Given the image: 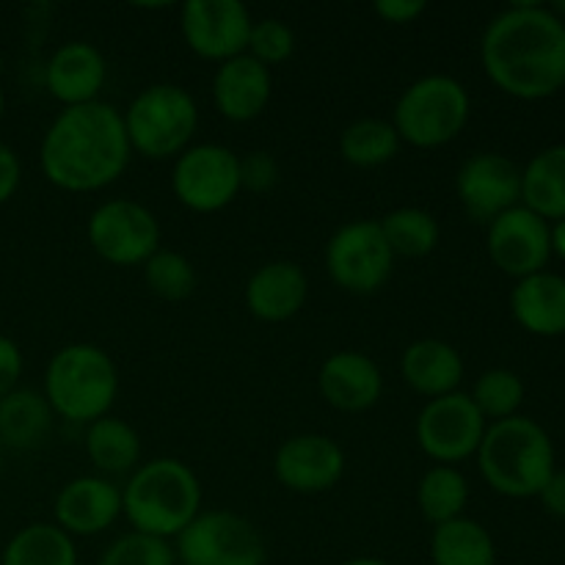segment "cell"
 Here are the masks:
<instances>
[{"instance_id":"1","label":"cell","mask_w":565,"mask_h":565,"mask_svg":"<svg viewBox=\"0 0 565 565\" xmlns=\"http://www.w3.org/2000/svg\"><path fill=\"white\" fill-rule=\"evenodd\" d=\"M480 64L508 97H555L565 86V22L550 6H508L480 36Z\"/></svg>"},{"instance_id":"2","label":"cell","mask_w":565,"mask_h":565,"mask_svg":"<svg viewBox=\"0 0 565 565\" xmlns=\"http://www.w3.org/2000/svg\"><path fill=\"white\" fill-rule=\"evenodd\" d=\"M130 158L121 110L103 99L61 108L39 143L44 180L66 193H97L114 185Z\"/></svg>"},{"instance_id":"3","label":"cell","mask_w":565,"mask_h":565,"mask_svg":"<svg viewBox=\"0 0 565 565\" xmlns=\"http://www.w3.org/2000/svg\"><path fill=\"white\" fill-rule=\"evenodd\" d=\"M202 513V483L180 458H152L127 478L121 516L132 533L174 541Z\"/></svg>"},{"instance_id":"4","label":"cell","mask_w":565,"mask_h":565,"mask_svg":"<svg viewBox=\"0 0 565 565\" xmlns=\"http://www.w3.org/2000/svg\"><path fill=\"white\" fill-rule=\"evenodd\" d=\"M475 458L486 486L511 500L539 497L546 480L557 472L550 434L522 414L489 423Z\"/></svg>"},{"instance_id":"5","label":"cell","mask_w":565,"mask_h":565,"mask_svg":"<svg viewBox=\"0 0 565 565\" xmlns=\"http://www.w3.org/2000/svg\"><path fill=\"white\" fill-rule=\"evenodd\" d=\"M42 395L53 414L72 425L108 417L119 395V370L110 353L94 342H70L50 356Z\"/></svg>"},{"instance_id":"6","label":"cell","mask_w":565,"mask_h":565,"mask_svg":"<svg viewBox=\"0 0 565 565\" xmlns=\"http://www.w3.org/2000/svg\"><path fill=\"white\" fill-rule=\"evenodd\" d=\"M121 119L132 154L171 160L193 143L199 130V105L180 83H152L130 99Z\"/></svg>"},{"instance_id":"7","label":"cell","mask_w":565,"mask_h":565,"mask_svg":"<svg viewBox=\"0 0 565 565\" xmlns=\"http://www.w3.org/2000/svg\"><path fill=\"white\" fill-rule=\"evenodd\" d=\"M472 114L467 86L452 75H425L408 83L392 110V127L414 149H439L456 141Z\"/></svg>"},{"instance_id":"8","label":"cell","mask_w":565,"mask_h":565,"mask_svg":"<svg viewBox=\"0 0 565 565\" xmlns=\"http://www.w3.org/2000/svg\"><path fill=\"white\" fill-rule=\"evenodd\" d=\"M326 274L351 296H373L390 281L395 254L379 221L356 218L342 224L323 248Z\"/></svg>"},{"instance_id":"9","label":"cell","mask_w":565,"mask_h":565,"mask_svg":"<svg viewBox=\"0 0 565 565\" xmlns=\"http://www.w3.org/2000/svg\"><path fill=\"white\" fill-rule=\"evenodd\" d=\"M88 246L114 268L143 265L160 248L158 215L136 199H108L86 221Z\"/></svg>"},{"instance_id":"10","label":"cell","mask_w":565,"mask_h":565,"mask_svg":"<svg viewBox=\"0 0 565 565\" xmlns=\"http://www.w3.org/2000/svg\"><path fill=\"white\" fill-rule=\"evenodd\" d=\"M171 546L177 565H265L263 533L232 511H202Z\"/></svg>"},{"instance_id":"11","label":"cell","mask_w":565,"mask_h":565,"mask_svg":"<svg viewBox=\"0 0 565 565\" xmlns=\"http://www.w3.org/2000/svg\"><path fill=\"white\" fill-rule=\"evenodd\" d=\"M171 191L191 213H221L243 191L241 158L224 143H191L171 166Z\"/></svg>"},{"instance_id":"12","label":"cell","mask_w":565,"mask_h":565,"mask_svg":"<svg viewBox=\"0 0 565 565\" xmlns=\"http://www.w3.org/2000/svg\"><path fill=\"white\" fill-rule=\"evenodd\" d=\"M486 423L483 414L472 403L467 392H450L445 397H434L423 406L414 423V436L425 456L434 463L458 467L467 458L478 456L483 441Z\"/></svg>"},{"instance_id":"13","label":"cell","mask_w":565,"mask_h":565,"mask_svg":"<svg viewBox=\"0 0 565 565\" xmlns=\"http://www.w3.org/2000/svg\"><path fill=\"white\" fill-rule=\"evenodd\" d=\"M252 25V11L241 0H185L180 9V31L188 50L215 64L246 53Z\"/></svg>"},{"instance_id":"14","label":"cell","mask_w":565,"mask_h":565,"mask_svg":"<svg viewBox=\"0 0 565 565\" xmlns=\"http://www.w3.org/2000/svg\"><path fill=\"white\" fill-rule=\"evenodd\" d=\"M456 193L463 213L489 226L497 215L522 204V169L500 152H475L458 166Z\"/></svg>"},{"instance_id":"15","label":"cell","mask_w":565,"mask_h":565,"mask_svg":"<svg viewBox=\"0 0 565 565\" xmlns=\"http://www.w3.org/2000/svg\"><path fill=\"white\" fill-rule=\"evenodd\" d=\"M486 248L491 263L516 281L541 274L552 257V224L524 204H516L491 221Z\"/></svg>"},{"instance_id":"16","label":"cell","mask_w":565,"mask_h":565,"mask_svg":"<svg viewBox=\"0 0 565 565\" xmlns=\"http://www.w3.org/2000/svg\"><path fill=\"white\" fill-rule=\"evenodd\" d=\"M348 469L340 441L326 434H296L279 445L274 456V478L292 494H326Z\"/></svg>"},{"instance_id":"17","label":"cell","mask_w":565,"mask_h":565,"mask_svg":"<svg viewBox=\"0 0 565 565\" xmlns=\"http://www.w3.org/2000/svg\"><path fill=\"white\" fill-rule=\"evenodd\" d=\"M121 516V489L103 475H81L61 486L53 502V524L72 539H94Z\"/></svg>"},{"instance_id":"18","label":"cell","mask_w":565,"mask_h":565,"mask_svg":"<svg viewBox=\"0 0 565 565\" xmlns=\"http://www.w3.org/2000/svg\"><path fill=\"white\" fill-rule=\"evenodd\" d=\"M108 81V61L103 50L83 39H72L53 50L44 66V86L61 108L97 103Z\"/></svg>"},{"instance_id":"19","label":"cell","mask_w":565,"mask_h":565,"mask_svg":"<svg viewBox=\"0 0 565 565\" xmlns=\"http://www.w3.org/2000/svg\"><path fill=\"white\" fill-rule=\"evenodd\" d=\"M318 392L342 414H362L384 395V373L362 351H337L320 364Z\"/></svg>"},{"instance_id":"20","label":"cell","mask_w":565,"mask_h":565,"mask_svg":"<svg viewBox=\"0 0 565 565\" xmlns=\"http://www.w3.org/2000/svg\"><path fill=\"white\" fill-rule=\"evenodd\" d=\"M270 94H274V75L248 53L215 66L213 103L224 119L235 125L254 121L268 108Z\"/></svg>"},{"instance_id":"21","label":"cell","mask_w":565,"mask_h":565,"mask_svg":"<svg viewBox=\"0 0 565 565\" xmlns=\"http://www.w3.org/2000/svg\"><path fill=\"white\" fill-rule=\"evenodd\" d=\"M246 309L252 318L263 323H285L296 318L309 298V279L301 265L290 259L265 263L248 276L246 281Z\"/></svg>"},{"instance_id":"22","label":"cell","mask_w":565,"mask_h":565,"mask_svg":"<svg viewBox=\"0 0 565 565\" xmlns=\"http://www.w3.org/2000/svg\"><path fill=\"white\" fill-rule=\"evenodd\" d=\"M401 375L408 390L434 401L458 392L463 381V359L450 342L423 337L403 351Z\"/></svg>"},{"instance_id":"23","label":"cell","mask_w":565,"mask_h":565,"mask_svg":"<svg viewBox=\"0 0 565 565\" xmlns=\"http://www.w3.org/2000/svg\"><path fill=\"white\" fill-rule=\"evenodd\" d=\"M513 320L535 337L565 334V279L541 270L516 281L511 292Z\"/></svg>"},{"instance_id":"24","label":"cell","mask_w":565,"mask_h":565,"mask_svg":"<svg viewBox=\"0 0 565 565\" xmlns=\"http://www.w3.org/2000/svg\"><path fill=\"white\" fill-rule=\"evenodd\" d=\"M55 414L42 392L17 386L0 397V447L9 450H36L47 441Z\"/></svg>"},{"instance_id":"25","label":"cell","mask_w":565,"mask_h":565,"mask_svg":"<svg viewBox=\"0 0 565 565\" xmlns=\"http://www.w3.org/2000/svg\"><path fill=\"white\" fill-rule=\"evenodd\" d=\"M86 456L97 475L103 478H116V475H132L141 467V436L125 419L108 417L86 425Z\"/></svg>"},{"instance_id":"26","label":"cell","mask_w":565,"mask_h":565,"mask_svg":"<svg viewBox=\"0 0 565 565\" xmlns=\"http://www.w3.org/2000/svg\"><path fill=\"white\" fill-rule=\"evenodd\" d=\"M522 204L544 221L565 218V143L541 149L524 166Z\"/></svg>"},{"instance_id":"27","label":"cell","mask_w":565,"mask_h":565,"mask_svg":"<svg viewBox=\"0 0 565 565\" xmlns=\"http://www.w3.org/2000/svg\"><path fill=\"white\" fill-rule=\"evenodd\" d=\"M434 565H497V544L489 530L475 519L461 516L434 527L430 535Z\"/></svg>"},{"instance_id":"28","label":"cell","mask_w":565,"mask_h":565,"mask_svg":"<svg viewBox=\"0 0 565 565\" xmlns=\"http://www.w3.org/2000/svg\"><path fill=\"white\" fill-rule=\"evenodd\" d=\"M0 565H77V544L58 524L33 522L11 535Z\"/></svg>"},{"instance_id":"29","label":"cell","mask_w":565,"mask_h":565,"mask_svg":"<svg viewBox=\"0 0 565 565\" xmlns=\"http://www.w3.org/2000/svg\"><path fill=\"white\" fill-rule=\"evenodd\" d=\"M403 141L390 119L364 116L340 132V158L353 169H379L392 163Z\"/></svg>"},{"instance_id":"30","label":"cell","mask_w":565,"mask_h":565,"mask_svg":"<svg viewBox=\"0 0 565 565\" xmlns=\"http://www.w3.org/2000/svg\"><path fill=\"white\" fill-rule=\"evenodd\" d=\"M469 505V480L458 467L434 463L417 483V508L434 527L461 519Z\"/></svg>"},{"instance_id":"31","label":"cell","mask_w":565,"mask_h":565,"mask_svg":"<svg viewBox=\"0 0 565 565\" xmlns=\"http://www.w3.org/2000/svg\"><path fill=\"white\" fill-rule=\"evenodd\" d=\"M381 232L390 243L392 254L406 259L428 257L436 252L441 237V226L434 213L423 207H395L379 218Z\"/></svg>"},{"instance_id":"32","label":"cell","mask_w":565,"mask_h":565,"mask_svg":"<svg viewBox=\"0 0 565 565\" xmlns=\"http://www.w3.org/2000/svg\"><path fill=\"white\" fill-rule=\"evenodd\" d=\"M141 268L149 292L158 296L160 301H185L196 290L193 263L182 252H174V248H158Z\"/></svg>"},{"instance_id":"33","label":"cell","mask_w":565,"mask_h":565,"mask_svg":"<svg viewBox=\"0 0 565 565\" xmlns=\"http://www.w3.org/2000/svg\"><path fill=\"white\" fill-rule=\"evenodd\" d=\"M469 397L486 417V423H500V419L519 414L524 403V384L513 370L491 367L475 381Z\"/></svg>"},{"instance_id":"34","label":"cell","mask_w":565,"mask_h":565,"mask_svg":"<svg viewBox=\"0 0 565 565\" xmlns=\"http://www.w3.org/2000/svg\"><path fill=\"white\" fill-rule=\"evenodd\" d=\"M97 565H177V555L169 541L130 530L105 546Z\"/></svg>"},{"instance_id":"35","label":"cell","mask_w":565,"mask_h":565,"mask_svg":"<svg viewBox=\"0 0 565 565\" xmlns=\"http://www.w3.org/2000/svg\"><path fill=\"white\" fill-rule=\"evenodd\" d=\"M246 53L252 58H257L259 64L281 66L285 61H290V55L296 53V33L279 17H263V20H254L252 33H248V47Z\"/></svg>"},{"instance_id":"36","label":"cell","mask_w":565,"mask_h":565,"mask_svg":"<svg viewBox=\"0 0 565 565\" xmlns=\"http://www.w3.org/2000/svg\"><path fill=\"white\" fill-rule=\"evenodd\" d=\"M279 160L265 149H254V152L241 158V188L252 193H268L279 185Z\"/></svg>"},{"instance_id":"37","label":"cell","mask_w":565,"mask_h":565,"mask_svg":"<svg viewBox=\"0 0 565 565\" xmlns=\"http://www.w3.org/2000/svg\"><path fill=\"white\" fill-rule=\"evenodd\" d=\"M22 370H25V359H22L20 345L11 337L0 334V397L20 386Z\"/></svg>"},{"instance_id":"38","label":"cell","mask_w":565,"mask_h":565,"mask_svg":"<svg viewBox=\"0 0 565 565\" xmlns=\"http://www.w3.org/2000/svg\"><path fill=\"white\" fill-rule=\"evenodd\" d=\"M373 11L390 25H408L428 11V3L425 0H379Z\"/></svg>"},{"instance_id":"39","label":"cell","mask_w":565,"mask_h":565,"mask_svg":"<svg viewBox=\"0 0 565 565\" xmlns=\"http://www.w3.org/2000/svg\"><path fill=\"white\" fill-rule=\"evenodd\" d=\"M22 185V163L14 149L0 141V207L17 196Z\"/></svg>"},{"instance_id":"40","label":"cell","mask_w":565,"mask_h":565,"mask_svg":"<svg viewBox=\"0 0 565 565\" xmlns=\"http://www.w3.org/2000/svg\"><path fill=\"white\" fill-rule=\"evenodd\" d=\"M539 500L541 505L546 508V513H552V516L557 519H565V472H555L550 480H546Z\"/></svg>"},{"instance_id":"41","label":"cell","mask_w":565,"mask_h":565,"mask_svg":"<svg viewBox=\"0 0 565 565\" xmlns=\"http://www.w3.org/2000/svg\"><path fill=\"white\" fill-rule=\"evenodd\" d=\"M552 254H557L565 263V218L552 224Z\"/></svg>"},{"instance_id":"42","label":"cell","mask_w":565,"mask_h":565,"mask_svg":"<svg viewBox=\"0 0 565 565\" xmlns=\"http://www.w3.org/2000/svg\"><path fill=\"white\" fill-rule=\"evenodd\" d=\"M342 565H392V563L375 555H359V557H351V561H345Z\"/></svg>"},{"instance_id":"43","label":"cell","mask_w":565,"mask_h":565,"mask_svg":"<svg viewBox=\"0 0 565 565\" xmlns=\"http://www.w3.org/2000/svg\"><path fill=\"white\" fill-rule=\"evenodd\" d=\"M3 114H6V94H3V86H0V121H3Z\"/></svg>"},{"instance_id":"44","label":"cell","mask_w":565,"mask_h":565,"mask_svg":"<svg viewBox=\"0 0 565 565\" xmlns=\"http://www.w3.org/2000/svg\"><path fill=\"white\" fill-rule=\"evenodd\" d=\"M0 478H3V447H0Z\"/></svg>"}]
</instances>
